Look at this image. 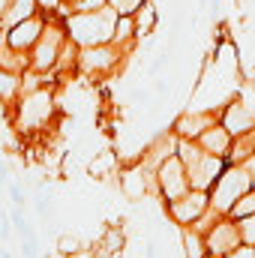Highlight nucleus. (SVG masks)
Instances as JSON below:
<instances>
[{
  "instance_id": "38",
  "label": "nucleus",
  "mask_w": 255,
  "mask_h": 258,
  "mask_svg": "<svg viewBox=\"0 0 255 258\" xmlns=\"http://www.w3.org/2000/svg\"><path fill=\"white\" fill-rule=\"evenodd\" d=\"M66 6H75V3H78V0H63Z\"/></svg>"
},
{
  "instance_id": "16",
  "label": "nucleus",
  "mask_w": 255,
  "mask_h": 258,
  "mask_svg": "<svg viewBox=\"0 0 255 258\" xmlns=\"http://www.w3.org/2000/svg\"><path fill=\"white\" fill-rule=\"evenodd\" d=\"M132 18H135V39H138V42L147 39V36L156 30V9H153L150 0H144V3L132 12Z\"/></svg>"
},
{
  "instance_id": "39",
  "label": "nucleus",
  "mask_w": 255,
  "mask_h": 258,
  "mask_svg": "<svg viewBox=\"0 0 255 258\" xmlns=\"http://www.w3.org/2000/svg\"><path fill=\"white\" fill-rule=\"evenodd\" d=\"M204 258H222V255H210V252H207V255H204Z\"/></svg>"
},
{
  "instance_id": "9",
  "label": "nucleus",
  "mask_w": 255,
  "mask_h": 258,
  "mask_svg": "<svg viewBox=\"0 0 255 258\" xmlns=\"http://www.w3.org/2000/svg\"><path fill=\"white\" fill-rule=\"evenodd\" d=\"M204 240H207V252H210V255H222V258L243 243L240 225H237V219H231V216H216V219L210 222V228L204 231Z\"/></svg>"
},
{
  "instance_id": "15",
  "label": "nucleus",
  "mask_w": 255,
  "mask_h": 258,
  "mask_svg": "<svg viewBox=\"0 0 255 258\" xmlns=\"http://www.w3.org/2000/svg\"><path fill=\"white\" fill-rule=\"evenodd\" d=\"M180 249H183V258H204V255H207L204 231H198L195 225L180 228Z\"/></svg>"
},
{
  "instance_id": "18",
  "label": "nucleus",
  "mask_w": 255,
  "mask_h": 258,
  "mask_svg": "<svg viewBox=\"0 0 255 258\" xmlns=\"http://www.w3.org/2000/svg\"><path fill=\"white\" fill-rule=\"evenodd\" d=\"M114 42H117L120 48H126V51H132V48L138 45V39H135V18H132V15H120V18H117Z\"/></svg>"
},
{
  "instance_id": "12",
  "label": "nucleus",
  "mask_w": 255,
  "mask_h": 258,
  "mask_svg": "<svg viewBox=\"0 0 255 258\" xmlns=\"http://www.w3.org/2000/svg\"><path fill=\"white\" fill-rule=\"evenodd\" d=\"M219 120L228 126V132L237 138V135H243V132H252L255 129V114L240 102V96H234L231 102H225L222 108H219Z\"/></svg>"
},
{
  "instance_id": "17",
  "label": "nucleus",
  "mask_w": 255,
  "mask_h": 258,
  "mask_svg": "<svg viewBox=\"0 0 255 258\" xmlns=\"http://www.w3.org/2000/svg\"><path fill=\"white\" fill-rule=\"evenodd\" d=\"M36 12H39L36 0H12V6H9V9H6V15L0 18V27H3V30H9V27H15L18 21H24V18L36 15Z\"/></svg>"
},
{
  "instance_id": "10",
  "label": "nucleus",
  "mask_w": 255,
  "mask_h": 258,
  "mask_svg": "<svg viewBox=\"0 0 255 258\" xmlns=\"http://www.w3.org/2000/svg\"><path fill=\"white\" fill-rule=\"evenodd\" d=\"M45 24H48V15H42V12H36V15H30V18L18 21L15 27H9V30H6V45H9V48H15V51H27V54H30V48L39 42V36H42Z\"/></svg>"
},
{
  "instance_id": "30",
  "label": "nucleus",
  "mask_w": 255,
  "mask_h": 258,
  "mask_svg": "<svg viewBox=\"0 0 255 258\" xmlns=\"http://www.w3.org/2000/svg\"><path fill=\"white\" fill-rule=\"evenodd\" d=\"M225 258H255V246L252 243H240L237 249H231Z\"/></svg>"
},
{
  "instance_id": "27",
  "label": "nucleus",
  "mask_w": 255,
  "mask_h": 258,
  "mask_svg": "<svg viewBox=\"0 0 255 258\" xmlns=\"http://www.w3.org/2000/svg\"><path fill=\"white\" fill-rule=\"evenodd\" d=\"M6 192H9L12 207H27V195H24V189L18 183H6Z\"/></svg>"
},
{
  "instance_id": "13",
  "label": "nucleus",
  "mask_w": 255,
  "mask_h": 258,
  "mask_svg": "<svg viewBox=\"0 0 255 258\" xmlns=\"http://www.w3.org/2000/svg\"><path fill=\"white\" fill-rule=\"evenodd\" d=\"M207 153H213V156H222V159H228V153H231V144H234V135L228 132V126L222 123V120H216V123H210V126L204 129L198 138H195Z\"/></svg>"
},
{
  "instance_id": "33",
  "label": "nucleus",
  "mask_w": 255,
  "mask_h": 258,
  "mask_svg": "<svg viewBox=\"0 0 255 258\" xmlns=\"http://www.w3.org/2000/svg\"><path fill=\"white\" fill-rule=\"evenodd\" d=\"M132 99H135V102H147V99H150V90H144V87H135V90H132Z\"/></svg>"
},
{
  "instance_id": "21",
  "label": "nucleus",
  "mask_w": 255,
  "mask_h": 258,
  "mask_svg": "<svg viewBox=\"0 0 255 258\" xmlns=\"http://www.w3.org/2000/svg\"><path fill=\"white\" fill-rule=\"evenodd\" d=\"M252 213H255V186L237 198V204L231 207L228 216H231V219H243V216H252Z\"/></svg>"
},
{
  "instance_id": "2",
  "label": "nucleus",
  "mask_w": 255,
  "mask_h": 258,
  "mask_svg": "<svg viewBox=\"0 0 255 258\" xmlns=\"http://www.w3.org/2000/svg\"><path fill=\"white\" fill-rule=\"evenodd\" d=\"M57 114V99H54V90L48 84L36 87V90H27V93H18V99L12 102V123L18 135H36L48 126Z\"/></svg>"
},
{
  "instance_id": "28",
  "label": "nucleus",
  "mask_w": 255,
  "mask_h": 258,
  "mask_svg": "<svg viewBox=\"0 0 255 258\" xmlns=\"http://www.w3.org/2000/svg\"><path fill=\"white\" fill-rule=\"evenodd\" d=\"M108 3L117 9V15H132V12H135L144 0H108Z\"/></svg>"
},
{
  "instance_id": "25",
  "label": "nucleus",
  "mask_w": 255,
  "mask_h": 258,
  "mask_svg": "<svg viewBox=\"0 0 255 258\" xmlns=\"http://www.w3.org/2000/svg\"><path fill=\"white\" fill-rule=\"evenodd\" d=\"M237 225H240V237H243V243H252L255 246V213L252 216L237 219Z\"/></svg>"
},
{
  "instance_id": "11",
  "label": "nucleus",
  "mask_w": 255,
  "mask_h": 258,
  "mask_svg": "<svg viewBox=\"0 0 255 258\" xmlns=\"http://www.w3.org/2000/svg\"><path fill=\"white\" fill-rule=\"evenodd\" d=\"M216 120H219V108H189V111H183L174 120V135L195 141L204 129L210 126V123H216Z\"/></svg>"
},
{
  "instance_id": "24",
  "label": "nucleus",
  "mask_w": 255,
  "mask_h": 258,
  "mask_svg": "<svg viewBox=\"0 0 255 258\" xmlns=\"http://www.w3.org/2000/svg\"><path fill=\"white\" fill-rule=\"evenodd\" d=\"M36 6H39V12L48 15V18H60V15L69 12V6H66L63 0H36Z\"/></svg>"
},
{
  "instance_id": "36",
  "label": "nucleus",
  "mask_w": 255,
  "mask_h": 258,
  "mask_svg": "<svg viewBox=\"0 0 255 258\" xmlns=\"http://www.w3.org/2000/svg\"><path fill=\"white\" fill-rule=\"evenodd\" d=\"M246 168H249V174H252V183H255V153L246 159Z\"/></svg>"
},
{
  "instance_id": "29",
  "label": "nucleus",
  "mask_w": 255,
  "mask_h": 258,
  "mask_svg": "<svg viewBox=\"0 0 255 258\" xmlns=\"http://www.w3.org/2000/svg\"><path fill=\"white\" fill-rule=\"evenodd\" d=\"M99 6H108V0H78L75 6H69V12H87V9H99Z\"/></svg>"
},
{
  "instance_id": "37",
  "label": "nucleus",
  "mask_w": 255,
  "mask_h": 258,
  "mask_svg": "<svg viewBox=\"0 0 255 258\" xmlns=\"http://www.w3.org/2000/svg\"><path fill=\"white\" fill-rule=\"evenodd\" d=\"M9 6H12V0H0V18L6 15V9H9Z\"/></svg>"
},
{
  "instance_id": "7",
  "label": "nucleus",
  "mask_w": 255,
  "mask_h": 258,
  "mask_svg": "<svg viewBox=\"0 0 255 258\" xmlns=\"http://www.w3.org/2000/svg\"><path fill=\"white\" fill-rule=\"evenodd\" d=\"M210 210V192L207 189H189L186 195L174 198V201H165V213L174 225L186 228V225H195L204 213Z\"/></svg>"
},
{
  "instance_id": "26",
  "label": "nucleus",
  "mask_w": 255,
  "mask_h": 258,
  "mask_svg": "<svg viewBox=\"0 0 255 258\" xmlns=\"http://www.w3.org/2000/svg\"><path fill=\"white\" fill-rule=\"evenodd\" d=\"M237 96H240V102H243V105H246V108L255 114V81H243Z\"/></svg>"
},
{
  "instance_id": "20",
  "label": "nucleus",
  "mask_w": 255,
  "mask_h": 258,
  "mask_svg": "<svg viewBox=\"0 0 255 258\" xmlns=\"http://www.w3.org/2000/svg\"><path fill=\"white\" fill-rule=\"evenodd\" d=\"M12 225H15V231L21 234V240L39 243V240H36V231H33V225H30V219H27V213H24V207H12Z\"/></svg>"
},
{
  "instance_id": "31",
  "label": "nucleus",
  "mask_w": 255,
  "mask_h": 258,
  "mask_svg": "<svg viewBox=\"0 0 255 258\" xmlns=\"http://www.w3.org/2000/svg\"><path fill=\"white\" fill-rule=\"evenodd\" d=\"M165 66H168V54H159V57H156V60H153V63L147 66V75H150V78H153V75H159V72H162V69H165Z\"/></svg>"
},
{
  "instance_id": "19",
  "label": "nucleus",
  "mask_w": 255,
  "mask_h": 258,
  "mask_svg": "<svg viewBox=\"0 0 255 258\" xmlns=\"http://www.w3.org/2000/svg\"><path fill=\"white\" fill-rule=\"evenodd\" d=\"M18 93H21V75H15V72H9V69L0 66V99L15 102Z\"/></svg>"
},
{
  "instance_id": "14",
  "label": "nucleus",
  "mask_w": 255,
  "mask_h": 258,
  "mask_svg": "<svg viewBox=\"0 0 255 258\" xmlns=\"http://www.w3.org/2000/svg\"><path fill=\"white\" fill-rule=\"evenodd\" d=\"M123 246H126L123 228H120V225H108V228L102 231V240H99L96 252H99V258H117L123 252Z\"/></svg>"
},
{
  "instance_id": "34",
  "label": "nucleus",
  "mask_w": 255,
  "mask_h": 258,
  "mask_svg": "<svg viewBox=\"0 0 255 258\" xmlns=\"http://www.w3.org/2000/svg\"><path fill=\"white\" fill-rule=\"evenodd\" d=\"M168 87H171L168 78H159V81H156V90H159V93H168Z\"/></svg>"
},
{
  "instance_id": "35",
  "label": "nucleus",
  "mask_w": 255,
  "mask_h": 258,
  "mask_svg": "<svg viewBox=\"0 0 255 258\" xmlns=\"http://www.w3.org/2000/svg\"><path fill=\"white\" fill-rule=\"evenodd\" d=\"M144 258H156V243H147V249H144Z\"/></svg>"
},
{
  "instance_id": "3",
  "label": "nucleus",
  "mask_w": 255,
  "mask_h": 258,
  "mask_svg": "<svg viewBox=\"0 0 255 258\" xmlns=\"http://www.w3.org/2000/svg\"><path fill=\"white\" fill-rule=\"evenodd\" d=\"M177 156L183 159V165H186V171H189L192 189H207V192L213 189V183L219 180L222 168L228 165V159L207 153V150H204L198 141H192V138H177Z\"/></svg>"
},
{
  "instance_id": "32",
  "label": "nucleus",
  "mask_w": 255,
  "mask_h": 258,
  "mask_svg": "<svg viewBox=\"0 0 255 258\" xmlns=\"http://www.w3.org/2000/svg\"><path fill=\"white\" fill-rule=\"evenodd\" d=\"M63 258H99V252L84 246V249H78V252H72V255H63Z\"/></svg>"
},
{
  "instance_id": "22",
  "label": "nucleus",
  "mask_w": 255,
  "mask_h": 258,
  "mask_svg": "<svg viewBox=\"0 0 255 258\" xmlns=\"http://www.w3.org/2000/svg\"><path fill=\"white\" fill-rule=\"evenodd\" d=\"M114 162H117V159H114V153L102 150V153L90 162V174H93V177H102V174H108V171L114 168Z\"/></svg>"
},
{
  "instance_id": "8",
  "label": "nucleus",
  "mask_w": 255,
  "mask_h": 258,
  "mask_svg": "<svg viewBox=\"0 0 255 258\" xmlns=\"http://www.w3.org/2000/svg\"><path fill=\"white\" fill-rule=\"evenodd\" d=\"M156 183H159V198L162 201H174L180 195H186L192 189L189 171L183 165V159L177 153H171L159 168H156Z\"/></svg>"
},
{
  "instance_id": "5",
  "label": "nucleus",
  "mask_w": 255,
  "mask_h": 258,
  "mask_svg": "<svg viewBox=\"0 0 255 258\" xmlns=\"http://www.w3.org/2000/svg\"><path fill=\"white\" fill-rule=\"evenodd\" d=\"M132 57V51L120 48L117 42H99V45H87L78 51V72L90 75V78H108L114 75L120 66Z\"/></svg>"
},
{
  "instance_id": "6",
  "label": "nucleus",
  "mask_w": 255,
  "mask_h": 258,
  "mask_svg": "<svg viewBox=\"0 0 255 258\" xmlns=\"http://www.w3.org/2000/svg\"><path fill=\"white\" fill-rule=\"evenodd\" d=\"M66 42H69V33H66V24L57 18H48L39 42L30 48V69L36 72H54L60 63V54H63Z\"/></svg>"
},
{
  "instance_id": "23",
  "label": "nucleus",
  "mask_w": 255,
  "mask_h": 258,
  "mask_svg": "<svg viewBox=\"0 0 255 258\" xmlns=\"http://www.w3.org/2000/svg\"><path fill=\"white\" fill-rule=\"evenodd\" d=\"M78 249H84V240H81L78 234H69V231H66V234L57 237V252H60V255H72V252H78Z\"/></svg>"
},
{
  "instance_id": "1",
  "label": "nucleus",
  "mask_w": 255,
  "mask_h": 258,
  "mask_svg": "<svg viewBox=\"0 0 255 258\" xmlns=\"http://www.w3.org/2000/svg\"><path fill=\"white\" fill-rule=\"evenodd\" d=\"M117 9L108 3V6H99V9H87V12H66L63 24L69 39L78 45V48H87V45H99V42H114V27H117Z\"/></svg>"
},
{
  "instance_id": "4",
  "label": "nucleus",
  "mask_w": 255,
  "mask_h": 258,
  "mask_svg": "<svg viewBox=\"0 0 255 258\" xmlns=\"http://www.w3.org/2000/svg\"><path fill=\"white\" fill-rule=\"evenodd\" d=\"M252 186L255 183H252L249 168H246V165H234V162H228V165L222 168L219 180H216L213 189H210V210H216L219 216H228L231 207L237 204V198H240L243 192H249Z\"/></svg>"
}]
</instances>
